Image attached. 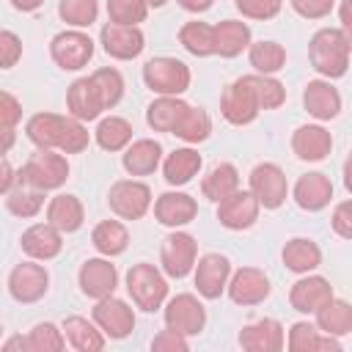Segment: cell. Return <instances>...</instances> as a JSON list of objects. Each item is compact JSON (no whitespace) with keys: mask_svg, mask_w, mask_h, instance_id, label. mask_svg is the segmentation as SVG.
Returning <instances> with one entry per match:
<instances>
[{"mask_svg":"<svg viewBox=\"0 0 352 352\" xmlns=\"http://www.w3.org/2000/svg\"><path fill=\"white\" fill-rule=\"evenodd\" d=\"M292 352H341V341L336 336L322 333L311 322H294L289 327V338L283 341Z\"/></svg>","mask_w":352,"mask_h":352,"instance_id":"4316f807","label":"cell"},{"mask_svg":"<svg viewBox=\"0 0 352 352\" xmlns=\"http://www.w3.org/2000/svg\"><path fill=\"white\" fill-rule=\"evenodd\" d=\"M30 352H60L66 346V336L52 322H38L28 336Z\"/></svg>","mask_w":352,"mask_h":352,"instance_id":"bcb514c9","label":"cell"},{"mask_svg":"<svg viewBox=\"0 0 352 352\" xmlns=\"http://www.w3.org/2000/svg\"><path fill=\"white\" fill-rule=\"evenodd\" d=\"M148 16L143 0H107V19L116 25H140Z\"/></svg>","mask_w":352,"mask_h":352,"instance_id":"7dc6e473","label":"cell"},{"mask_svg":"<svg viewBox=\"0 0 352 352\" xmlns=\"http://www.w3.org/2000/svg\"><path fill=\"white\" fill-rule=\"evenodd\" d=\"M250 192L256 195L258 206L278 209L286 201V195H289V182H286V173L280 170V165L258 162L250 170Z\"/></svg>","mask_w":352,"mask_h":352,"instance_id":"8fae6325","label":"cell"},{"mask_svg":"<svg viewBox=\"0 0 352 352\" xmlns=\"http://www.w3.org/2000/svg\"><path fill=\"white\" fill-rule=\"evenodd\" d=\"M292 198L300 209L305 212H319L330 204L333 198V182L319 173V170H311V173H302L297 182H294V190H292Z\"/></svg>","mask_w":352,"mask_h":352,"instance_id":"cb8c5ba5","label":"cell"},{"mask_svg":"<svg viewBox=\"0 0 352 352\" xmlns=\"http://www.w3.org/2000/svg\"><path fill=\"white\" fill-rule=\"evenodd\" d=\"M91 82H94L96 96H99V102H102L104 110H113L121 102V96H124V77H121L118 69L102 66V69H96L91 74Z\"/></svg>","mask_w":352,"mask_h":352,"instance_id":"60d3db41","label":"cell"},{"mask_svg":"<svg viewBox=\"0 0 352 352\" xmlns=\"http://www.w3.org/2000/svg\"><path fill=\"white\" fill-rule=\"evenodd\" d=\"M248 58H250V66L256 69V74H275L286 66V50L278 41H270V38L250 41Z\"/></svg>","mask_w":352,"mask_h":352,"instance_id":"ab89813d","label":"cell"},{"mask_svg":"<svg viewBox=\"0 0 352 352\" xmlns=\"http://www.w3.org/2000/svg\"><path fill=\"white\" fill-rule=\"evenodd\" d=\"M292 151L302 162H322L333 151V135L322 124H302L292 132Z\"/></svg>","mask_w":352,"mask_h":352,"instance_id":"7402d4cb","label":"cell"},{"mask_svg":"<svg viewBox=\"0 0 352 352\" xmlns=\"http://www.w3.org/2000/svg\"><path fill=\"white\" fill-rule=\"evenodd\" d=\"M94 138L104 151H124L132 143V124L121 116H107L96 124Z\"/></svg>","mask_w":352,"mask_h":352,"instance_id":"8d00e7d4","label":"cell"},{"mask_svg":"<svg viewBox=\"0 0 352 352\" xmlns=\"http://www.w3.org/2000/svg\"><path fill=\"white\" fill-rule=\"evenodd\" d=\"M226 292H228L231 302H236V305H258L270 297L272 286H270V278L264 275V270L239 267L234 275H228Z\"/></svg>","mask_w":352,"mask_h":352,"instance_id":"9a60e30c","label":"cell"},{"mask_svg":"<svg viewBox=\"0 0 352 352\" xmlns=\"http://www.w3.org/2000/svg\"><path fill=\"white\" fill-rule=\"evenodd\" d=\"M99 41H102V50L116 60H132L146 47V36L138 25H116V22H107L102 28Z\"/></svg>","mask_w":352,"mask_h":352,"instance_id":"2e32d148","label":"cell"},{"mask_svg":"<svg viewBox=\"0 0 352 352\" xmlns=\"http://www.w3.org/2000/svg\"><path fill=\"white\" fill-rule=\"evenodd\" d=\"M258 110L261 107H258V99H256V91H253L248 74L236 77L234 82H228L223 88V94H220V113H223V118L228 124L245 126V124L256 121Z\"/></svg>","mask_w":352,"mask_h":352,"instance_id":"8992f818","label":"cell"},{"mask_svg":"<svg viewBox=\"0 0 352 352\" xmlns=\"http://www.w3.org/2000/svg\"><path fill=\"white\" fill-rule=\"evenodd\" d=\"M330 226H333V231H336L341 239H352V201H341V204L333 209Z\"/></svg>","mask_w":352,"mask_h":352,"instance_id":"f5cc1de1","label":"cell"},{"mask_svg":"<svg viewBox=\"0 0 352 352\" xmlns=\"http://www.w3.org/2000/svg\"><path fill=\"white\" fill-rule=\"evenodd\" d=\"M190 69L179 58H151L143 63V82L160 96H182L190 88Z\"/></svg>","mask_w":352,"mask_h":352,"instance_id":"5b68a950","label":"cell"},{"mask_svg":"<svg viewBox=\"0 0 352 352\" xmlns=\"http://www.w3.org/2000/svg\"><path fill=\"white\" fill-rule=\"evenodd\" d=\"M198 258V242L187 231H173L160 245V261L168 278H184L192 272Z\"/></svg>","mask_w":352,"mask_h":352,"instance_id":"ba28073f","label":"cell"},{"mask_svg":"<svg viewBox=\"0 0 352 352\" xmlns=\"http://www.w3.org/2000/svg\"><path fill=\"white\" fill-rule=\"evenodd\" d=\"M91 245H94L102 256H107V258L121 256V253L126 250V245H129V231H126V226L118 223V220H102V223H96L94 231H91Z\"/></svg>","mask_w":352,"mask_h":352,"instance_id":"d590c367","label":"cell"},{"mask_svg":"<svg viewBox=\"0 0 352 352\" xmlns=\"http://www.w3.org/2000/svg\"><path fill=\"white\" fill-rule=\"evenodd\" d=\"M22 121V104L14 94L0 91V124L6 126H16Z\"/></svg>","mask_w":352,"mask_h":352,"instance_id":"db71d44e","label":"cell"},{"mask_svg":"<svg viewBox=\"0 0 352 352\" xmlns=\"http://www.w3.org/2000/svg\"><path fill=\"white\" fill-rule=\"evenodd\" d=\"M179 44L195 55V58H209L214 55V33H212V25L206 22H198V19H190L179 28Z\"/></svg>","mask_w":352,"mask_h":352,"instance_id":"f35d334b","label":"cell"},{"mask_svg":"<svg viewBox=\"0 0 352 352\" xmlns=\"http://www.w3.org/2000/svg\"><path fill=\"white\" fill-rule=\"evenodd\" d=\"M66 110L77 121H94V118L102 116L104 107H102V102L96 96V88H94L91 77H80V80H74L69 85V91H66Z\"/></svg>","mask_w":352,"mask_h":352,"instance_id":"83f0119b","label":"cell"},{"mask_svg":"<svg viewBox=\"0 0 352 352\" xmlns=\"http://www.w3.org/2000/svg\"><path fill=\"white\" fill-rule=\"evenodd\" d=\"M85 220V209H82V201L77 195H69V192H60L55 198H50L47 204V223L55 226L60 234H72L82 226Z\"/></svg>","mask_w":352,"mask_h":352,"instance_id":"f1b7e54d","label":"cell"},{"mask_svg":"<svg viewBox=\"0 0 352 352\" xmlns=\"http://www.w3.org/2000/svg\"><path fill=\"white\" fill-rule=\"evenodd\" d=\"M66 179H69V160L55 148H38L16 173V184H28L41 192L63 187Z\"/></svg>","mask_w":352,"mask_h":352,"instance_id":"3957f363","label":"cell"},{"mask_svg":"<svg viewBox=\"0 0 352 352\" xmlns=\"http://www.w3.org/2000/svg\"><path fill=\"white\" fill-rule=\"evenodd\" d=\"M60 330L66 336V344H72L77 352L104 349V333L96 327V322H88L85 316H66Z\"/></svg>","mask_w":352,"mask_h":352,"instance_id":"d6a6232c","label":"cell"},{"mask_svg":"<svg viewBox=\"0 0 352 352\" xmlns=\"http://www.w3.org/2000/svg\"><path fill=\"white\" fill-rule=\"evenodd\" d=\"M22 58V38L11 30H0V69L16 66Z\"/></svg>","mask_w":352,"mask_h":352,"instance_id":"681fc988","label":"cell"},{"mask_svg":"<svg viewBox=\"0 0 352 352\" xmlns=\"http://www.w3.org/2000/svg\"><path fill=\"white\" fill-rule=\"evenodd\" d=\"M302 104L308 110V116H314L316 121H333L341 113V94L330 80H308L305 91H302Z\"/></svg>","mask_w":352,"mask_h":352,"instance_id":"44dd1931","label":"cell"},{"mask_svg":"<svg viewBox=\"0 0 352 352\" xmlns=\"http://www.w3.org/2000/svg\"><path fill=\"white\" fill-rule=\"evenodd\" d=\"M50 55L63 72H77L94 58V41L82 30H60L50 41Z\"/></svg>","mask_w":352,"mask_h":352,"instance_id":"9c48e42d","label":"cell"},{"mask_svg":"<svg viewBox=\"0 0 352 352\" xmlns=\"http://www.w3.org/2000/svg\"><path fill=\"white\" fill-rule=\"evenodd\" d=\"M195 214H198V201L179 190L162 192L154 201V217H157V223H162L168 228H182V226L192 223Z\"/></svg>","mask_w":352,"mask_h":352,"instance_id":"603a6c76","label":"cell"},{"mask_svg":"<svg viewBox=\"0 0 352 352\" xmlns=\"http://www.w3.org/2000/svg\"><path fill=\"white\" fill-rule=\"evenodd\" d=\"M160 160H162V146L160 140L154 138H140V140H132L126 148H124V157H121V165L129 176H148L160 168Z\"/></svg>","mask_w":352,"mask_h":352,"instance_id":"484cf974","label":"cell"},{"mask_svg":"<svg viewBox=\"0 0 352 352\" xmlns=\"http://www.w3.org/2000/svg\"><path fill=\"white\" fill-rule=\"evenodd\" d=\"M280 258L286 264V270L297 272V275H305V272H314L319 264H322V250L314 239L308 236H294L283 245L280 250Z\"/></svg>","mask_w":352,"mask_h":352,"instance_id":"1f68e13d","label":"cell"},{"mask_svg":"<svg viewBox=\"0 0 352 352\" xmlns=\"http://www.w3.org/2000/svg\"><path fill=\"white\" fill-rule=\"evenodd\" d=\"M91 316H94L96 327L104 333V338H116L118 341V338H126L135 330V311L124 300H118L113 294L96 300Z\"/></svg>","mask_w":352,"mask_h":352,"instance_id":"4fadbf2b","label":"cell"},{"mask_svg":"<svg viewBox=\"0 0 352 352\" xmlns=\"http://www.w3.org/2000/svg\"><path fill=\"white\" fill-rule=\"evenodd\" d=\"M314 316H316V327L322 333H327V336L341 338V336L352 333V305L346 300H338L336 294Z\"/></svg>","mask_w":352,"mask_h":352,"instance_id":"836d02e7","label":"cell"},{"mask_svg":"<svg viewBox=\"0 0 352 352\" xmlns=\"http://www.w3.org/2000/svg\"><path fill=\"white\" fill-rule=\"evenodd\" d=\"M234 6L248 19H272L278 16L283 0H234Z\"/></svg>","mask_w":352,"mask_h":352,"instance_id":"c3c4849f","label":"cell"},{"mask_svg":"<svg viewBox=\"0 0 352 352\" xmlns=\"http://www.w3.org/2000/svg\"><path fill=\"white\" fill-rule=\"evenodd\" d=\"M201 165H204L201 154H198L195 148L184 146V148H176V151H170V154L165 157V162H162V176H165V182H168L170 187H182V184L192 182V176H198Z\"/></svg>","mask_w":352,"mask_h":352,"instance_id":"4dcf8cb0","label":"cell"},{"mask_svg":"<svg viewBox=\"0 0 352 352\" xmlns=\"http://www.w3.org/2000/svg\"><path fill=\"white\" fill-rule=\"evenodd\" d=\"M212 33H214V55L220 58H236L242 55V50L250 47V28L239 19H223L212 25Z\"/></svg>","mask_w":352,"mask_h":352,"instance_id":"f546056e","label":"cell"},{"mask_svg":"<svg viewBox=\"0 0 352 352\" xmlns=\"http://www.w3.org/2000/svg\"><path fill=\"white\" fill-rule=\"evenodd\" d=\"M162 319L168 330H176L182 336H198L206 324V308L195 294H176L165 302Z\"/></svg>","mask_w":352,"mask_h":352,"instance_id":"30bf717a","label":"cell"},{"mask_svg":"<svg viewBox=\"0 0 352 352\" xmlns=\"http://www.w3.org/2000/svg\"><path fill=\"white\" fill-rule=\"evenodd\" d=\"M151 349L157 352H187L190 344H187V336L176 333V330H160L154 338H151Z\"/></svg>","mask_w":352,"mask_h":352,"instance_id":"816d5d0a","label":"cell"},{"mask_svg":"<svg viewBox=\"0 0 352 352\" xmlns=\"http://www.w3.org/2000/svg\"><path fill=\"white\" fill-rule=\"evenodd\" d=\"M239 187V170L231 165V162H217L209 168V173L201 179V192L209 198V201H220L226 198L228 192H234Z\"/></svg>","mask_w":352,"mask_h":352,"instance_id":"74e56055","label":"cell"},{"mask_svg":"<svg viewBox=\"0 0 352 352\" xmlns=\"http://www.w3.org/2000/svg\"><path fill=\"white\" fill-rule=\"evenodd\" d=\"M25 135L38 148H55L60 154H80L91 143V132L82 121L58 113H36L25 124Z\"/></svg>","mask_w":352,"mask_h":352,"instance_id":"6da1fadb","label":"cell"},{"mask_svg":"<svg viewBox=\"0 0 352 352\" xmlns=\"http://www.w3.org/2000/svg\"><path fill=\"white\" fill-rule=\"evenodd\" d=\"M11 6H14L16 11H36V8L44 6V0H11Z\"/></svg>","mask_w":352,"mask_h":352,"instance_id":"94428289","label":"cell"},{"mask_svg":"<svg viewBox=\"0 0 352 352\" xmlns=\"http://www.w3.org/2000/svg\"><path fill=\"white\" fill-rule=\"evenodd\" d=\"M341 30L352 38V16H349V0L341 3Z\"/></svg>","mask_w":352,"mask_h":352,"instance_id":"91938a15","label":"cell"},{"mask_svg":"<svg viewBox=\"0 0 352 352\" xmlns=\"http://www.w3.org/2000/svg\"><path fill=\"white\" fill-rule=\"evenodd\" d=\"M6 206L16 217H36L44 206V192L28 184H16L6 192Z\"/></svg>","mask_w":352,"mask_h":352,"instance_id":"7bdbcfd3","label":"cell"},{"mask_svg":"<svg viewBox=\"0 0 352 352\" xmlns=\"http://www.w3.org/2000/svg\"><path fill=\"white\" fill-rule=\"evenodd\" d=\"M283 341H286L283 324L278 319H270V316L250 322L239 330V346L248 352H280Z\"/></svg>","mask_w":352,"mask_h":352,"instance_id":"ffe728a7","label":"cell"},{"mask_svg":"<svg viewBox=\"0 0 352 352\" xmlns=\"http://www.w3.org/2000/svg\"><path fill=\"white\" fill-rule=\"evenodd\" d=\"M0 336H3V324H0Z\"/></svg>","mask_w":352,"mask_h":352,"instance_id":"be15d7a7","label":"cell"},{"mask_svg":"<svg viewBox=\"0 0 352 352\" xmlns=\"http://www.w3.org/2000/svg\"><path fill=\"white\" fill-rule=\"evenodd\" d=\"M77 280H80V292L91 300H102L107 294L116 292L118 286V270L116 264H110V258H88L82 261L80 272H77Z\"/></svg>","mask_w":352,"mask_h":352,"instance_id":"ac0fdd59","label":"cell"},{"mask_svg":"<svg viewBox=\"0 0 352 352\" xmlns=\"http://www.w3.org/2000/svg\"><path fill=\"white\" fill-rule=\"evenodd\" d=\"M58 16L72 25V28H91L99 16V3L96 0H60L58 3Z\"/></svg>","mask_w":352,"mask_h":352,"instance_id":"ee69618b","label":"cell"},{"mask_svg":"<svg viewBox=\"0 0 352 352\" xmlns=\"http://www.w3.org/2000/svg\"><path fill=\"white\" fill-rule=\"evenodd\" d=\"M50 289V272L33 261H22L11 270L8 275V294L16 300V302H38Z\"/></svg>","mask_w":352,"mask_h":352,"instance_id":"5bb4252c","label":"cell"},{"mask_svg":"<svg viewBox=\"0 0 352 352\" xmlns=\"http://www.w3.org/2000/svg\"><path fill=\"white\" fill-rule=\"evenodd\" d=\"M14 184H16V173H14L11 162L6 160V154H0V195H6Z\"/></svg>","mask_w":352,"mask_h":352,"instance_id":"11a10c76","label":"cell"},{"mask_svg":"<svg viewBox=\"0 0 352 352\" xmlns=\"http://www.w3.org/2000/svg\"><path fill=\"white\" fill-rule=\"evenodd\" d=\"M195 289L204 300H217L226 292L228 275H231V261L223 253H206L195 261Z\"/></svg>","mask_w":352,"mask_h":352,"instance_id":"e0dca14e","label":"cell"},{"mask_svg":"<svg viewBox=\"0 0 352 352\" xmlns=\"http://www.w3.org/2000/svg\"><path fill=\"white\" fill-rule=\"evenodd\" d=\"M187 110V102L179 99V96H157L148 107H146V124L154 129V132H170L176 129L179 118L184 116Z\"/></svg>","mask_w":352,"mask_h":352,"instance_id":"e575fe53","label":"cell"},{"mask_svg":"<svg viewBox=\"0 0 352 352\" xmlns=\"http://www.w3.org/2000/svg\"><path fill=\"white\" fill-rule=\"evenodd\" d=\"M16 126H6V124H0V154H6L14 143H16V132H14Z\"/></svg>","mask_w":352,"mask_h":352,"instance_id":"9f6ffc18","label":"cell"},{"mask_svg":"<svg viewBox=\"0 0 352 352\" xmlns=\"http://www.w3.org/2000/svg\"><path fill=\"white\" fill-rule=\"evenodd\" d=\"M143 3H146L148 8H162V6L168 3V0H143Z\"/></svg>","mask_w":352,"mask_h":352,"instance_id":"6125c7cd","label":"cell"},{"mask_svg":"<svg viewBox=\"0 0 352 352\" xmlns=\"http://www.w3.org/2000/svg\"><path fill=\"white\" fill-rule=\"evenodd\" d=\"M126 292L140 311L154 314L168 300V280L154 264L140 261V264H132L126 272Z\"/></svg>","mask_w":352,"mask_h":352,"instance_id":"277c9868","label":"cell"},{"mask_svg":"<svg viewBox=\"0 0 352 352\" xmlns=\"http://www.w3.org/2000/svg\"><path fill=\"white\" fill-rule=\"evenodd\" d=\"M289 6L302 19H324V16H330L336 0H289Z\"/></svg>","mask_w":352,"mask_h":352,"instance_id":"f907efd6","label":"cell"},{"mask_svg":"<svg viewBox=\"0 0 352 352\" xmlns=\"http://www.w3.org/2000/svg\"><path fill=\"white\" fill-rule=\"evenodd\" d=\"M330 297H333L330 280L322 278V275H311V272H305L289 289V305L300 314H316Z\"/></svg>","mask_w":352,"mask_h":352,"instance_id":"d6986e66","label":"cell"},{"mask_svg":"<svg viewBox=\"0 0 352 352\" xmlns=\"http://www.w3.org/2000/svg\"><path fill=\"white\" fill-rule=\"evenodd\" d=\"M258 212H261V206H258V201H256V195L250 190H239L236 187L234 192H228L226 198L217 201V220L228 231L250 228L258 220Z\"/></svg>","mask_w":352,"mask_h":352,"instance_id":"7c38bea8","label":"cell"},{"mask_svg":"<svg viewBox=\"0 0 352 352\" xmlns=\"http://www.w3.org/2000/svg\"><path fill=\"white\" fill-rule=\"evenodd\" d=\"M352 38L341 28H322L308 41V60L324 80H338L349 69Z\"/></svg>","mask_w":352,"mask_h":352,"instance_id":"7a4b0ae2","label":"cell"},{"mask_svg":"<svg viewBox=\"0 0 352 352\" xmlns=\"http://www.w3.org/2000/svg\"><path fill=\"white\" fill-rule=\"evenodd\" d=\"M107 204L121 220H140L151 209V190L146 182L118 179L107 192Z\"/></svg>","mask_w":352,"mask_h":352,"instance_id":"52a82bcc","label":"cell"},{"mask_svg":"<svg viewBox=\"0 0 352 352\" xmlns=\"http://www.w3.org/2000/svg\"><path fill=\"white\" fill-rule=\"evenodd\" d=\"M22 250L36 261H50L63 250V234L50 223H33L22 231Z\"/></svg>","mask_w":352,"mask_h":352,"instance_id":"d4e9b609","label":"cell"},{"mask_svg":"<svg viewBox=\"0 0 352 352\" xmlns=\"http://www.w3.org/2000/svg\"><path fill=\"white\" fill-rule=\"evenodd\" d=\"M248 77H250V85L256 91V99H258L261 110H275L286 102V88L272 74H248Z\"/></svg>","mask_w":352,"mask_h":352,"instance_id":"f6af8a7d","label":"cell"},{"mask_svg":"<svg viewBox=\"0 0 352 352\" xmlns=\"http://www.w3.org/2000/svg\"><path fill=\"white\" fill-rule=\"evenodd\" d=\"M0 349H6V352H11V349H25V352H30L28 338H22V336H14V338L3 341V344H0Z\"/></svg>","mask_w":352,"mask_h":352,"instance_id":"680465c9","label":"cell"},{"mask_svg":"<svg viewBox=\"0 0 352 352\" xmlns=\"http://www.w3.org/2000/svg\"><path fill=\"white\" fill-rule=\"evenodd\" d=\"M209 132H212V118H209V113L201 110V107H192V104H187L184 116L179 118V124H176V129H173V135L182 138L184 143H204V140L209 138Z\"/></svg>","mask_w":352,"mask_h":352,"instance_id":"b9f144b4","label":"cell"},{"mask_svg":"<svg viewBox=\"0 0 352 352\" xmlns=\"http://www.w3.org/2000/svg\"><path fill=\"white\" fill-rule=\"evenodd\" d=\"M212 3H214V0H179V6H182L184 11H190V14H204V11L212 8Z\"/></svg>","mask_w":352,"mask_h":352,"instance_id":"6f0895ef","label":"cell"}]
</instances>
